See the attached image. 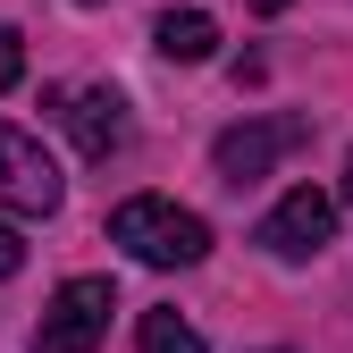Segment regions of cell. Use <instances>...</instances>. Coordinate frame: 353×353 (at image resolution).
Here are the masks:
<instances>
[{
  "label": "cell",
  "instance_id": "cell-4",
  "mask_svg": "<svg viewBox=\"0 0 353 353\" xmlns=\"http://www.w3.org/2000/svg\"><path fill=\"white\" fill-rule=\"evenodd\" d=\"M0 210H26V219L59 210V168L26 126H0Z\"/></svg>",
  "mask_w": 353,
  "mask_h": 353
},
{
  "label": "cell",
  "instance_id": "cell-7",
  "mask_svg": "<svg viewBox=\"0 0 353 353\" xmlns=\"http://www.w3.org/2000/svg\"><path fill=\"white\" fill-rule=\"evenodd\" d=\"M152 42H160V59H176V68H202V59L219 51V17H202V9H168V17L152 26Z\"/></svg>",
  "mask_w": 353,
  "mask_h": 353
},
{
  "label": "cell",
  "instance_id": "cell-3",
  "mask_svg": "<svg viewBox=\"0 0 353 353\" xmlns=\"http://www.w3.org/2000/svg\"><path fill=\"white\" fill-rule=\"evenodd\" d=\"M110 312H118L110 278H68L51 294V312H42V328H34V353H93L110 336Z\"/></svg>",
  "mask_w": 353,
  "mask_h": 353
},
{
  "label": "cell",
  "instance_id": "cell-10",
  "mask_svg": "<svg viewBox=\"0 0 353 353\" xmlns=\"http://www.w3.org/2000/svg\"><path fill=\"white\" fill-rule=\"evenodd\" d=\"M17 270H26V236L0 219V278H17Z\"/></svg>",
  "mask_w": 353,
  "mask_h": 353
},
{
  "label": "cell",
  "instance_id": "cell-11",
  "mask_svg": "<svg viewBox=\"0 0 353 353\" xmlns=\"http://www.w3.org/2000/svg\"><path fill=\"white\" fill-rule=\"evenodd\" d=\"M252 9H261V17H278V9H294V0H252Z\"/></svg>",
  "mask_w": 353,
  "mask_h": 353
},
{
  "label": "cell",
  "instance_id": "cell-12",
  "mask_svg": "<svg viewBox=\"0 0 353 353\" xmlns=\"http://www.w3.org/2000/svg\"><path fill=\"white\" fill-rule=\"evenodd\" d=\"M336 194H345V202H353V152H345V185H336Z\"/></svg>",
  "mask_w": 353,
  "mask_h": 353
},
{
  "label": "cell",
  "instance_id": "cell-1",
  "mask_svg": "<svg viewBox=\"0 0 353 353\" xmlns=\"http://www.w3.org/2000/svg\"><path fill=\"white\" fill-rule=\"evenodd\" d=\"M110 244H126L143 270H194V261L210 252V228L194 210H176L168 194H126L110 210Z\"/></svg>",
  "mask_w": 353,
  "mask_h": 353
},
{
  "label": "cell",
  "instance_id": "cell-2",
  "mask_svg": "<svg viewBox=\"0 0 353 353\" xmlns=\"http://www.w3.org/2000/svg\"><path fill=\"white\" fill-rule=\"evenodd\" d=\"M312 143V118H244V126H228V135L210 143V168H219V185H261L286 152H303Z\"/></svg>",
  "mask_w": 353,
  "mask_h": 353
},
{
  "label": "cell",
  "instance_id": "cell-8",
  "mask_svg": "<svg viewBox=\"0 0 353 353\" xmlns=\"http://www.w3.org/2000/svg\"><path fill=\"white\" fill-rule=\"evenodd\" d=\"M143 353H202V336L176 312H143Z\"/></svg>",
  "mask_w": 353,
  "mask_h": 353
},
{
  "label": "cell",
  "instance_id": "cell-5",
  "mask_svg": "<svg viewBox=\"0 0 353 353\" xmlns=\"http://www.w3.org/2000/svg\"><path fill=\"white\" fill-rule=\"evenodd\" d=\"M328 228H336V194L294 185V194H286V202L252 228V244H261V252H278V261H312V252L328 244Z\"/></svg>",
  "mask_w": 353,
  "mask_h": 353
},
{
  "label": "cell",
  "instance_id": "cell-6",
  "mask_svg": "<svg viewBox=\"0 0 353 353\" xmlns=\"http://www.w3.org/2000/svg\"><path fill=\"white\" fill-rule=\"evenodd\" d=\"M59 101H68V126H76L84 160H110V152L126 143V93H118V84H93V93H59Z\"/></svg>",
  "mask_w": 353,
  "mask_h": 353
},
{
  "label": "cell",
  "instance_id": "cell-9",
  "mask_svg": "<svg viewBox=\"0 0 353 353\" xmlns=\"http://www.w3.org/2000/svg\"><path fill=\"white\" fill-rule=\"evenodd\" d=\"M17 76H26V34H17V26H0V93H9Z\"/></svg>",
  "mask_w": 353,
  "mask_h": 353
}]
</instances>
